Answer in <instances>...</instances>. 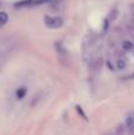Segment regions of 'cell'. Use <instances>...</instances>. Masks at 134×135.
<instances>
[{
    "instance_id": "4",
    "label": "cell",
    "mask_w": 134,
    "mask_h": 135,
    "mask_svg": "<svg viewBox=\"0 0 134 135\" xmlns=\"http://www.w3.org/2000/svg\"><path fill=\"white\" fill-rule=\"evenodd\" d=\"M26 94H27V88H26V86L18 88L16 90V97H17V100H23V98L26 96Z\"/></svg>"
},
{
    "instance_id": "10",
    "label": "cell",
    "mask_w": 134,
    "mask_h": 135,
    "mask_svg": "<svg viewBox=\"0 0 134 135\" xmlns=\"http://www.w3.org/2000/svg\"><path fill=\"white\" fill-rule=\"evenodd\" d=\"M76 109H77L78 112H80V114L83 116V119H84V120H87V116H85V115L83 114V112H82V109H81V107H76Z\"/></svg>"
},
{
    "instance_id": "6",
    "label": "cell",
    "mask_w": 134,
    "mask_h": 135,
    "mask_svg": "<svg viewBox=\"0 0 134 135\" xmlns=\"http://www.w3.org/2000/svg\"><path fill=\"white\" fill-rule=\"evenodd\" d=\"M115 64H116V68H118L119 70H125L126 66H127L126 61H125V59H122V58H119L118 61L115 62Z\"/></svg>"
},
{
    "instance_id": "9",
    "label": "cell",
    "mask_w": 134,
    "mask_h": 135,
    "mask_svg": "<svg viewBox=\"0 0 134 135\" xmlns=\"http://www.w3.org/2000/svg\"><path fill=\"white\" fill-rule=\"evenodd\" d=\"M116 17H118V9H116V8H113V9L111 11V13H109L108 19H109V20H114Z\"/></svg>"
},
{
    "instance_id": "1",
    "label": "cell",
    "mask_w": 134,
    "mask_h": 135,
    "mask_svg": "<svg viewBox=\"0 0 134 135\" xmlns=\"http://www.w3.org/2000/svg\"><path fill=\"white\" fill-rule=\"evenodd\" d=\"M44 24H45L46 27L55 30V28H59V27L63 26V19H62L61 17H49V16H46L44 18Z\"/></svg>"
},
{
    "instance_id": "8",
    "label": "cell",
    "mask_w": 134,
    "mask_h": 135,
    "mask_svg": "<svg viewBox=\"0 0 134 135\" xmlns=\"http://www.w3.org/2000/svg\"><path fill=\"white\" fill-rule=\"evenodd\" d=\"M8 21V14L6 12H0V26L5 25Z\"/></svg>"
},
{
    "instance_id": "7",
    "label": "cell",
    "mask_w": 134,
    "mask_h": 135,
    "mask_svg": "<svg viewBox=\"0 0 134 135\" xmlns=\"http://www.w3.org/2000/svg\"><path fill=\"white\" fill-rule=\"evenodd\" d=\"M133 47H134V45L131 40H123L122 42V49L125 50V51H131Z\"/></svg>"
},
{
    "instance_id": "2",
    "label": "cell",
    "mask_w": 134,
    "mask_h": 135,
    "mask_svg": "<svg viewBox=\"0 0 134 135\" xmlns=\"http://www.w3.org/2000/svg\"><path fill=\"white\" fill-rule=\"evenodd\" d=\"M49 0H20L18 1L14 6L16 7H35L38 6V5H43L45 2H47Z\"/></svg>"
},
{
    "instance_id": "5",
    "label": "cell",
    "mask_w": 134,
    "mask_h": 135,
    "mask_svg": "<svg viewBox=\"0 0 134 135\" xmlns=\"http://www.w3.org/2000/svg\"><path fill=\"white\" fill-rule=\"evenodd\" d=\"M55 46H56V50H57V54L59 55V56H66V50L64 49V46L62 45V43L57 42L56 44H55Z\"/></svg>"
},
{
    "instance_id": "3",
    "label": "cell",
    "mask_w": 134,
    "mask_h": 135,
    "mask_svg": "<svg viewBox=\"0 0 134 135\" xmlns=\"http://www.w3.org/2000/svg\"><path fill=\"white\" fill-rule=\"evenodd\" d=\"M125 126L130 132H134V117L133 115H128L125 119Z\"/></svg>"
}]
</instances>
